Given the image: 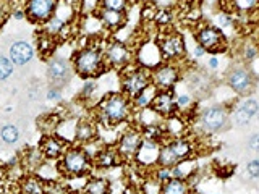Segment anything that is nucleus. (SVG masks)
<instances>
[{"mask_svg": "<svg viewBox=\"0 0 259 194\" xmlns=\"http://www.w3.org/2000/svg\"><path fill=\"white\" fill-rule=\"evenodd\" d=\"M136 115L133 102L123 92L113 91L105 94L94 107V120L105 129H115L128 123Z\"/></svg>", "mask_w": 259, "mask_h": 194, "instance_id": "1", "label": "nucleus"}, {"mask_svg": "<svg viewBox=\"0 0 259 194\" xmlns=\"http://www.w3.org/2000/svg\"><path fill=\"white\" fill-rule=\"evenodd\" d=\"M94 162L86 148L78 144L68 146L62 159L57 162V172L68 180L88 178L94 173Z\"/></svg>", "mask_w": 259, "mask_h": 194, "instance_id": "2", "label": "nucleus"}, {"mask_svg": "<svg viewBox=\"0 0 259 194\" xmlns=\"http://www.w3.org/2000/svg\"><path fill=\"white\" fill-rule=\"evenodd\" d=\"M75 75L81 79H96L107 70L104 60V45L88 44L75 51L71 57Z\"/></svg>", "mask_w": 259, "mask_h": 194, "instance_id": "3", "label": "nucleus"}, {"mask_svg": "<svg viewBox=\"0 0 259 194\" xmlns=\"http://www.w3.org/2000/svg\"><path fill=\"white\" fill-rule=\"evenodd\" d=\"M230 112L232 110L224 104H212L199 110L196 121L199 128L202 129V133L221 134L232 126Z\"/></svg>", "mask_w": 259, "mask_h": 194, "instance_id": "4", "label": "nucleus"}, {"mask_svg": "<svg viewBox=\"0 0 259 194\" xmlns=\"http://www.w3.org/2000/svg\"><path fill=\"white\" fill-rule=\"evenodd\" d=\"M225 84L235 95L245 99V97H251L256 91L257 76L254 75V71L251 70L249 65L240 62L237 65H233V67L227 71Z\"/></svg>", "mask_w": 259, "mask_h": 194, "instance_id": "5", "label": "nucleus"}, {"mask_svg": "<svg viewBox=\"0 0 259 194\" xmlns=\"http://www.w3.org/2000/svg\"><path fill=\"white\" fill-rule=\"evenodd\" d=\"M193 37L194 42L210 55L224 54L229 48V39H227L225 32L212 23H199L193 31Z\"/></svg>", "mask_w": 259, "mask_h": 194, "instance_id": "6", "label": "nucleus"}, {"mask_svg": "<svg viewBox=\"0 0 259 194\" xmlns=\"http://www.w3.org/2000/svg\"><path fill=\"white\" fill-rule=\"evenodd\" d=\"M152 84L151 70L133 63L126 70L121 71L120 76V92H123L130 99H135L138 94H141L144 89Z\"/></svg>", "mask_w": 259, "mask_h": 194, "instance_id": "7", "label": "nucleus"}, {"mask_svg": "<svg viewBox=\"0 0 259 194\" xmlns=\"http://www.w3.org/2000/svg\"><path fill=\"white\" fill-rule=\"evenodd\" d=\"M156 45L159 48L162 62L180 63V60H183L186 57V52H188L185 37L174 29L160 32L159 37L156 39Z\"/></svg>", "mask_w": 259, "mask_h": 194, "instance_id": "8", "label": "nucleus"}, {"mask_svg": "<svg viewBox=\"0 0 259 194\" xmlns=\"http://www.w3.org/2000/svg\"><path fill=\"white\" fill-rule=\"evenodd\" d=\"M104 60L107 65V70L123 71L130 65H133L135 55L128 44L121 42L118 39H110L104 44Z\"/></svg>", "mask_w": 259, "mask_h": 194, "instance_id": "9", "label": "nucleus"}, {"mask_svg": "<svg viewBox=\"0 0 259 194\" xmlns=\"http://www.w3.org/2000/svg\"><path fill=\"white\" fill-rule=\"evenodd\" d=\"M182 79H183V75H182L180 63L162 62L156 68L151 70L152 86L156 87L157 91H172V89H175L180 84Z\"/></svg>", "mask_w": 259, "mask_h": 194, "instance_id": "10", "label": "nucleus"}, {"mask_svg": "<svg viewBox=\"0 0 259 194\" xmlns=\"http://www.w3.org/2000/svg\"><path fill=\"white\" fill-rule=\"evenodd\" d=\"M73 75H75V70H73L71 59H65L60 55H52L51 59H47L46 76L52 86L63 89L71 81Z\"/></svg>", "mask_w": 259, "mask_h": 194, "instance_id": "11", "label": "nucleus"}, {"mask_svg": "<svg viewBox=\"0 0 259 194\" xmlns=\"http://www.w3.org/2000/svg\"><path fill=\"white\" fill-rule=\"evenodd\" d=\"M143 133L140 125H130L126 129L118 136L115 149L120 154L123 162H135V157L143 144Z\"/></svg>", "mask_w": 259, "mask_h": 194, "instance_id": "12", "label": "nucleus"}, {"mask_svg": "<svg viewBox=\"0 0 259 194\" xmlns=\"http://www.w3.org/2000/svg\"><path fill=\"white\" fill-rule=\"evenodd\" d=\"M59 2L60 0H24L23 10L31 23L42 26L44 23L57 15Z\"/></svg>", "mask_w": 259, "mask_h": 194, "instance_id": "13", "label": "nucleus"}, {"mask_svg": "<svg viewBox=\"0 0 259 194\" xmlns=\"http://www.w3.org/2000/svg\"><path fill=\"white\" fill-rule=\"evenodd\" d=\"M259 115V102L253 97H245L230 112V121L235 128H246Z\"/></svg>", "mask_w": 259, "mask_h": 194, "instance_id": "14", "label": "nucleus"}, {"mask_svg": "<svg viewBox=\"0 0 259 194\" xmlns=\"http://www.w3.org/2000/svg\"><path fill=\"white\" fill-rule=\"evenodd\" d=\"M149 109L162 120H168L172 117L180 115V110H178L177 105L175 89H172V91H157Z\"/></svg>", "mask_w": 259, "mask_h": 194, "instance_id": "15", "label": "nucleus"}, {"mask_svg": "<svg viewBox=\"0 0 259 194\" xmlns=\"http://www.w3.org/2000/svg\"><path fill=\"white\" fill-rule=\"evenodd\" d=\"M99 139V125L96 123L94 118H81L75 123L73 128V141L78 146H86L94 144Z\"/></svg>", "mask_w": 259, "mask_h": 194, "instance_id": "16", "label": "nucleus"}, {"mask_svg": "<svg viewBox=\"0 0 259 194\" xmlns=\"http://www.w3.org/2000/svg\"><path fill=\"white\" fill-rule=\"evenodd\" d=\"M37 148H39L40 154H42L46 160L59 162L65 154V151H67L68 142L63 141L62 137H59L55 133H52V134H44L42 137H40Z\"/></svg>", "mask_w": 259, "mask_h": 194, "instance_id": "17", "label": "nucleus"}, {"mask_svg": "<svg viewBox=\"0 0 259 194\" xmlns=\"http://www.w3.org/2000/svg\"><path fill=\"white\" fill-rule=\"evenodd\" d=\"M96 16H97V20H99V23L102 24V28L110 32L121 31L128 24V15L123 12L105 10V8L97 7Z\"/></svg>", "mask_w": 259, "mask_h": 194, "instance_id": "18", "label": "nucleus"}, {"mask_svg": "<svg viewBox=\"0 0 259 194\" xmlns=\"http://www.w3.org/2000/svg\"><path fill=\"white\" fill-rule=\"evenodd\" d=\"M8 59L12 60L15 67H24L34 59V47L28 40H15L8 48Z\"/></svg>", "mask_w": 259, "mask_h": 194, "instance_id": "19", "label": "nucleus"}, {"mask_svg": "<svg viewBox=\"0 0 259 194\" xmlns=\"http://www.w3.org/2000/svg\"><path fill=\"white\" fill-rule=\"evenodd\" d=\"M94 162V168L101 170V172H109V170L118 167L121 162L120 154L117 152L115 146L113 148H102L96 152V156L93 157Z\"/></svg>", "mask_w": 259, "mask_h": 194, "instance_id": "20", "label": "nucleus"}, {"mask_svg": "<svg viewBox=\"0 0 259 194\" xmlns=\"http://www.w3.org/2000/svg\"><path fill=\"white\" fill-rule=\"evenodd\" d=\"M165 142L168 144V148L172 149L175 154V157L178 162H185V160H191L194 156V146L191 142L190 137L186 136H174V137H167Z\"/></svg>", "mask_w": 259, "mask_h": 194, "instance_id": "21", "label": "nucleus"}, {"mask_svg": "<svg viewBox=\"0 0 259 194\" xmlns=\"http://www.w3.org/2000/svg\"><path fill=\"white\" fill-rule=\"evenodd\" d=\"M159 148H160V142L143 139V144H141L140 151H138V154H136L135 162L138 165H143V167H154V165H156Z\"/></svg>", "mask_w": 259, "mask_h": 194, "instance_id": "22", "label": "nucleus"}, {"mask_svg": "<svg viewBox=\"0 0 259 194\" xmlns=\"http://www.w3.org/2000/svg\"><path fill=\"white\" fill-rule=\"evenodd\" d=\"M81 194H112V184L107 176H88Z\"/></svg>", "mask_w": 259, "mask_h": 194, "instance_id": "23", "label": "nucleus"}, {"mask_svg": "<svg viewBox=\"0 0 259 194\" xmlns=\"http://www.w3.org/2000/svg\"><path fill=\"white\" fill-rule=\"evenodd\" d=\"M21 194H47V183L39 175H24L20 180Z\"/></svg>", "mask_w": 259, "mask_h": 194, "instance_id": "24", "label": "nucleus"}, {"mask_svg": "<svg viewBox=\"0 0 259 194\" xmlns=\"http://www.w3.org/2000/svg\"><path fill=\"white\" fill-rule=\"evenodd\" d=\"M193 188L185 178H170L165 183L159 184L157 194H191Z\"/></svg>", "mask_w": 259, "mask_h": 194, "instance_id": "25", "label": "nucleus"}, {"mask_svg": "<svg viewBox=\"0 0 259 194\" xmlns=\"http://www.w3.org/2000/svg\"><path fill=\"white\" fill-rule=\"evenodd\" d=\"M156 94H157V89L154 87L152 84L148 89H144L141 94H138L135 99H132L135 112H141V110L149 109L152 101H154V97H156Z\"/></svg>", "mask_w": 259, "mask_h": 194, "instance_id": "26", "label": "nucleus"}, {"mask_svg": "<svg viewBox=\"0 0 259 194\" xmlns=\"http://www.w3.org/2000/svg\"><path fill=\"white\" fill-rule=\"evenodd\" d=\"M65 26H67V23H65L62 18H59V16H54V18H51L47 23L42 24V34L44 36H49V37H59L62 36V32L65 29Z\"/></svg>", "mask_w": 259, "mask_h": 194, "instance_id": "27", "label": "nucleus"}, {"mask_svg": "<svg viewBox=\"0 0 259 194\" xmlns=\"http://www.w3.org/2000/svg\"><path fill=\"white\" fill-rule=\"evenodd\" d=\"M212 24H215V26L219 29H222V31H227V29H233V28H237V16H235L232 12H219L215 16H214V21Z\"/></svg>", "mask_w": 259, "mask_h": 194, "instance_id": "28", "label": "nucleus"}, {"mask_svg": "<svg viewBox=\"0 0 259 194\" xmlns=\"http://www.w3.org/2000/svg\"><path fill=\"white\" fill-rule=\"evenodd\" d=\"M259 57V45H256L254 42H243V45L240 47V59H241V63L245 65H251L256 59Z\"/></svg>", "mask_w": 259, "mask_h": 194, "instance_id": "29", "label": "nucleus"}, {"mask_svg": "<svg viewBox=\"0 0 259 194\" xmlns=\"http://www.w3.org/2000/svg\"><path fill=\"white\" fill-rule=\"evenodd\" d=\"M0 139L7 146H13L20 141V129L13 123H7L0 129Z\"/></svg>", "mask_w": 259, "mask_h": 194, "instance_id": "30", "label": "nucleus"}, {"mask_svg": "<svg viewBox=\"0 0 259 194\" xmlns=\"http://www.w3.org/2000/svg\"><path fill=\"white\" fill-rule=\"evenodd\" d=\"M175 20V15H174V10H156L154 13V24H156L157 28L160 29H165V28H170L172 26V23Z\"/></svg>", "mask_w": 259, "mask_h": 194, "instance_id": "31", "label": "nucleus"}, {"mask_svg": "<svg viewBox=\"0 0 259 194\" xmlns=\"http://www.w3.org/2000/svg\"><path fill=\"white\" fill-rule=\"evenodd\" d=\"M175 97H177V105H178V110H180V113L190 112V110L194 109V105H196V97H194L190 91L182 92V94L175 92Z\"/></svg>", "mask_w": 259, "mask_h": 194, "instance_id": "32", "label": "nucleus"}, {"mask_svg": "<svg viewBox=\"0 0 259 194\" xmlns=\"http://www.w3.org/2000/svg\"><path fill=\"white\" fill-rule=\"evenodd\" d=\"M132 0H99V8H105V10H115V12H123L126 13Z\"/></svg>", "mask_w": 259, "mask_h": 194, "instance_id": "33", "label": "nucleus"}, {"mask_svg": "<svg viewBox=\"0 0 259 194\" xmlns=\"http://www.w3.org/2000/svg\"><path fill=\"white\" fill-rule=\"evenodd\" d=\"M233 8L237 13H246V15H254L259 0H232Z\"/></svg>", "mask_w": 259, "mask_h": 194, "instance_id": "34", "label": "nucleus"}, {"mask_svg": "<svg viewBox=\"0 0 259 194\" xmlns=\"http://www.w3.org/2000/svg\"><path fill=\"white\" fill-rule=\"evenodd\" d=\"M97 91V83L96 79H84L83 86L79 89V94L76 95L79 101H89Z\"/></svg>", "mask_w": 259, "mask_h": 194, "instance_id": "35", "label": "nucleus"}, {"mask_svg": "<svg viewBox=\"0 0 259 194\" xmlns=\"http://www.w3.org/2000/svg\"><path fill=\"white\" fill-rule=\"evenodd\" d=\"M15 71V65L12 60L5 55H0V81H7L13 75Z\"/></svg>", "mask_w": 259, "mask_h": 194, "instance_id": "36", "label": "nucleus"}, {"mask_svg": "<svg viewBox=\"0 0 259 194\" xmlns=\"http://www.w3.org/2000/svg\"><path fill=\"white\" fill-rule=\"evenodd\" d=\"M154 181L157 184H162L165 183L170 178H174V173H172V168H165V167H154Z\"/></svg>", "mask_w": 259, "mask_h": 194, "instance_id": "37", "label": "nucleus"}, {"mask_svg": "<svg viewBox=\"0 0 259 194\" xmlns=\"http://www.w3.org/2000/svg\"><path fill=\"white\" fill-rule=\"evenodd\" d=\"M62 87H59V86H52L51 84V87L47 89V92H46V99L49 101V102H52V104H55V102H60L62 101Z\"/></svg>", "mask_w": 259, "mask_h": 194, "instance_id": "38", "label": "nucleus"}, {"mask_svg": "<svg viewBox=\"0 0 259 194\" xmlns=\"http://www.w3.org/2000/svg\"><path fill=\"white\" fill-rule=\"evenodd\" d=\"M246 173L251 180H259V159H253L246 164Z\"/></svg>", "mask_w": 259, "mask_h": 194, "instance_id": "39", "label": "nucleus"}, {"mask_svg": "<svg viewBox=\"0 0 259 194\" xmlns=\"http://www.w3.org/2000/svg\"><path fill=\"white\" fill-rule=\"evenodd\" d=\"M151 4L156 7V10H174L178 0H151Z\"/></svg>", "mask_w": 259, "mask_h": 194, "instance_id": "40", "label": "nucleus"}, {"mask_svg": "<svg viewBox=\"0 0 259 194\" xmlns=\"http://www.w3.org/2000/svg\"><path fill=\"white\" fill-rule=\"evenodd\" d=\"M248 148L251 152H259V131L253 133L248 139Z\"/></svg>", "mask_w": 259, "mask_h": 194, "instance_id": "41", "label": "nucleus"}, {"mask_svg": "<svg viewBox=\"0 0 259 194\" xmlns=\"http://www.w3.org/2000/svg\"><path fill=\"white\" fill-rule=\"evenodd\" d=\"M8 16H10V10H8V7L4 2H0V28H2L4 24L7 23Z\"/></svg>", "mask_w": 259, "mask_h": 194, "instance_id": "42", "label": "nucleus"}, {"mask_svg": "<svg viewBox=\"0 0 259 194\" xmlns=\"http://www.w3.org/2000/svg\"><path fill=\"white\" fill-rule=\"evenodd\" d=\"M10 16H12L13 20H16V21H21V20L26 18V13H24L23 7H20V8H13V10L10 12Z\"/></svg>", "mask_w": 259, "mask_h": 194, "instance_id": "43", "label": "nucleus"}, {"mask_svg": "<svg viewBox=\"0 0 259 194\" xmlns=\"http://www.w3.org/2000/svg\"><path fill=\"white\" fill-rule=\"evenodd\" d=\"M121 194H148V192H146V189L141 188V186H133L132 184V186H128V188H125Z\"/></svg>", "mask_w": 259, "mask_h": 194, "instance_id": "44", "label": "nucleus"}, {"mask_svg": "<svg viewBox=\"0 0 259 194\" xmlns=\"http://www.w3.org/2000/svg\"><path fill=\"white\" fill-rule=\"evenodd\" d=\"M219 67H221V60H219L217 55H210L207 59V68L209 70H217Z\"/></svg>", "mask_w": 259, "mask_h": 194, "instance_id": "45", "label": "nucleus"}, {"mask_svg": "<svg viewBox=\"0 0 259 194\" xmlns=\"http://www.w3.org/2000/svg\"><path fill=\"white\" fill-rule=\"evenodd\" d=\"M204 55H207L204 48L199 47L198 44L194 45V48H193V57H194V59H202V57H204Z\"/></svg>", "mask_w": 259, "mask_h": 194, "instance_id": "46", "label": "nucleus"}, {"mask_svg": "<svg viewBox=\"0 0 259 194\" xmlns=\"http://www.w3.org/2000/svg\"><path fill=\"white\" fill-rule=\"evenodd\" d=\"M254 15H257L259 16V4H257V8H256V13Z\"/></svg>", "mask_w": 259, "mask_h": 194, "instance_id": "47", "label": "nucleus"}, {"mask_svg": "<svg viewBox=\"0 0 259 194\" xmlns=\"http://www.w3.org/2000/svg\"><path fill=\"white\" fill-rule=\"evenodd\" d=\"M65 194H76V192H75V191H67Z\"/></svg>", "mask_w": 259, "mask_h": 194, "instance_id": "48", "label": "nucleus"}, {"mask_svg": "<svg viewBox=\"0 0 259 194\" xmlns=\"http://www.w3.org/2000/svg\"><path fill=\"white\" fill-rule=\"evenodd\" d=\"M178 2H190V0H178Z\"/></svg>", "mask_w": 259, "mask_h": 194, "instance_id": "49", "label": "nucleus"}, {"mask_svg": "<svg viewBox=\"0 0 259 194\" xmlns=\"http://www.w3.org/2000/svg\"><path fill=\"white\" fill-rule=\"evenodd\" d=\"M191 194H199V192H196V191H193V192H191Z\"/></svg>", "mask_w": 259, "mask_h": 194, "instance_id": "50", "label": "nucleus"}]
</instances>
